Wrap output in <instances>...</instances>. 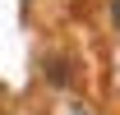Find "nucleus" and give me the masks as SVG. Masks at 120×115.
Masks as SVG:
<instances>
[{"instance_id": "f257e3e1", "label": "nucleus", "mask_w": 120, "mask_h": 115, "mask_svg": "<svg viewBox=\"0 0 120 115\" xmlns=\"http://www.w3.org/2000/svg\"><path fill=\"white\" fill-rule=\"evenodd\" d=\"M116 23H120V0H116Z\"/></svg>"}]
</instances>
